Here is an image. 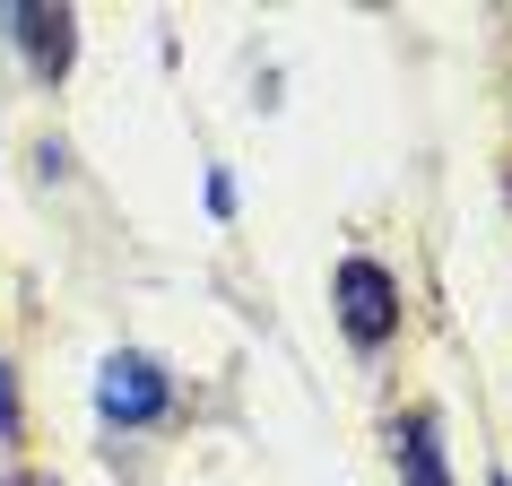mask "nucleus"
Listing matches in <instances>:
<instances>
[{
    "label": "nucleus",
    "instance_id": "nucleus-1",
    "mask_svg": "<svg viewBox=\"0 0 512 486\" xmlns=\"http://www.w3.org/2000/svg\"><path fill=\"white\" fill-rule=\"evenodd\" d=\"M339 322H348L356 348H382L400 330V287L382 261H339Z\"/></svg>",
    "mask_w": 512,
    "mask_h": 486
},
{
    "label": "nucleus",
    "instance_id": "nucleus-2",
    "mask_svg": "<svg viewBox=\"0 0 512 486\" xmlns=\"http://www.w3.org/2000/svg\"><path fill=\"white\" fill-rule=\"evenodd\" d=\"M96 408H105L113 426H148V417L165 408V365H157V356H105Z\"/></svg>",
    "mask_w": 512,
    "mask_h": 486
},
{
    "label": "nucleus",
    "instance_id": "nucleus-3",
    "mask_svg": "<svg viewBox=\"0 0 512 486\" xmlns=\"http://www.w3.org/2000/svg\"><path fill=\"white\" fill-rule=\"evenodd\" d=\"M0 27L27 35V61L44 70V79L70 70V44H79V35H70V9H0Z\"/></svg>",
    "mask_w": 512,
    "mask_h": 486
},
{
    "label": "nucleus",
    "instance_id": "nucleus-4",
    "mask_svg": "<svg viewBox=\"0 0 512 486\" xmlns=\"http://www.w3.org/2000/svg\"><path fill=\"white\" fill-rule=\"evenodd\" d=\"M391 452H400L408 486H452L443 478V452H434V417H400V426H391Z\"/></svg>",
    "mask_w": 512,
    "mask_h": 486
},
{
    "label": "nucleus",
    "instance_id": "nucleus-5",
    "mask_svg": "<svg viewBox=\"0 0 512 486\" xmlns=\"http://www.w3.org/2000/svg\"><path fill=\"white\" fill-rule=\"evenodd\" d=\"M0 434H18V391H9V365H0Z\"/></svg>",
    "mask_w": 512,
    "mask_h": 486
}]
</instances>
